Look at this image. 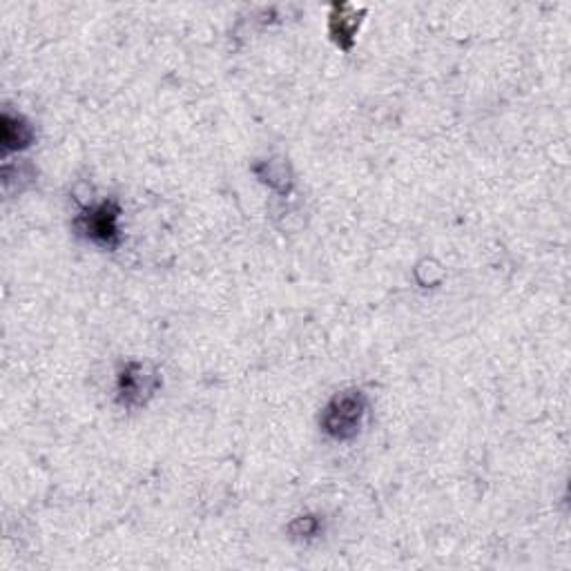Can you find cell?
Here are the masks:
<instances>
[{"label": "cell", "mask_w": 571, "mask_h": 571, "mask_svg": "<svg viewBox=\"0 0 571 571\" xmlns=\"http://www.w3.org/2000/svg\"><path fill=\"white\" fill-rule=\"evenodd\" d=\"M366 409H369L366 395L360 389H346L333 395L331 402L324 406L319 415V427L331 440L348 442L360 433Z\"/></svg>", "instance_id": "cell-1"}, {"label": "cell", "mask_w": 571, "mask_h": 571, "mask_svg": "<svg viewBox=\"0 0 571 571\" xmlns=\"http://www.w3.org/2000/svg\"><path fill=\"white\" fill-rule=\"evenodd\" d=\"M119 217H121L119 203L103 201V203H99V206L83 210L81 215L76 217L74 226H76V230H79V235L94 241L96 246L116 248L121 244Z\"/></svg>", "instance_id": "cell-2"}, {"label": "cell", "mask_w": 571, "mask_h": 571, "mask_svg": "<svg viewBox=\"0 0 571 571\" xmlns=\"http://www.w3.org/2000/svg\"><path fill=\"white\" fill-rule=\"evenodd\" d=\"M157 373H148L143 364L130 362L119 373V402L125 406H141L159 389Z\"/></svg>", "instance_id": "cell-3"}, {"label": "cell", "mask_w": 571, "mask_h": 571, "mask_svg": "<svg viewBox=\"0 0 571 571\" xmlns=\"http://www.w3.org/2000/svg\"><path fill=\"white\" fill-rule=\"evenodd\" d=\"M364 9H357L353 5H333L331 12V36L333 41L342 47V50H351L355 43V34L362 25Z\"/></svg>", "instance_id": "cell-4"}, {"label": "cell", "mask_w": 571, "mask_h": 571, "mask_svg": "<svg viewBox=\"0 0 571 571\" xmlns=\"http://www.w3.org/2000/svg\"><path fill=\"white\" fill-rule=\"evenodd\" d=\"M34 141V128L29 125L23 116H14L5 112L3 114V152H16L25 150Z\"/></svg>", "instance_id": "cell-5"}, {"label": "cell", "mask_w": 571, "mask_h": 571, "mask_svg": "<svg viewBox=\"0 0 571 571\" xmlns=\"http://www.w3.org/2000/svg\"><path fill=\"white\" fill-rule=\"evenodd\" d=\"M319 529H322V522H319L315 516H299L290 522V527H288L290 536L297 540L315 538L319 534Z\"/></svg>", "instance_id": "cell-6"}]
</instances>
